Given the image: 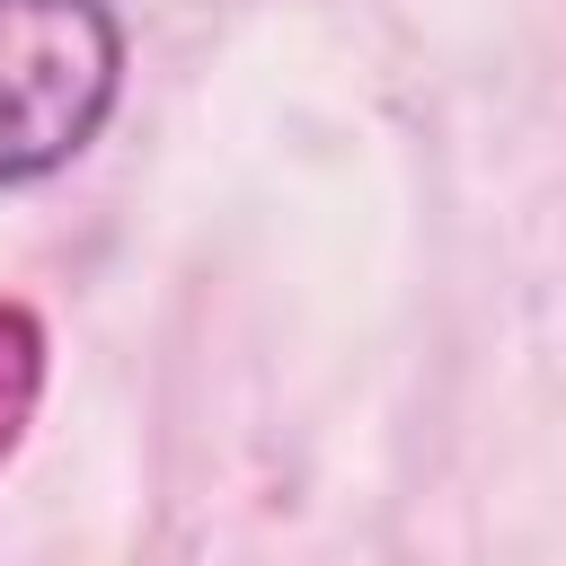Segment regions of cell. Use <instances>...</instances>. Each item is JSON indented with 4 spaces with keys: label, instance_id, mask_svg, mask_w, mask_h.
<instances>
[{
    "label": "cell",
    "instance_id": "cell-2",
    "mask_svg": "<svg viewBox=\"0 0 566 566\" xmlns=\"http://www.w3.org/2000/svg\"><path fill=\"white\" fill-rule=\"evenodd\" d=\"M35 398H44V318L27 301H0V460L18 451Z\"/></svg>",
    "mask_w": 566,
    "mask_h": 566
},
{
    "label": "cell",
    "instance_id": "cell-1",
    "mask_svg": "<svg viewBox=\"0 0 566 566\" xmlns=\"http://www.w3.org/2000/svg\"><path fill=\"white\" fill-rule=\"evenodd\" d=\"M124 88V27L106 0H0V186L53 177L97 142Z\"/></svg>",
    "mask_w": 566,
    "mask_h": 566
}]
</instances>
